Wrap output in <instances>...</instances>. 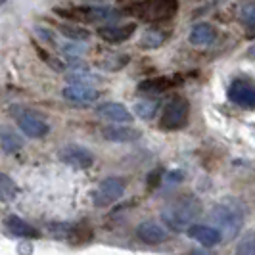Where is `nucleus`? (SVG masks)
<instances>
[{
	"label": "nucleus",
	"mask_w": 255,
	"mask_h": 255,
	"mask_svg": "<svg viewBox=\"0 0 255 255\" xmlns=\"http://www.w3.org/2000/svg\"><path fill=\"white\" fill-rule=\"evenodd\" d=\"M123 194H125V180L119 177H108L94 190L92 202L96 207H108V205L115 204L117 200H121Z\"/></svg>",
	"instance_id": "0eeeda50"
},
{
	"label": "nucleus",
	"mask_w": 255,
	"mask_h": 255,
	"mask_svg": "<svg viewBox=\"0 0 255 255\" xmlns=\"http://www.w3.org/2000/svg\"><path fill=\"white\" fill-rule=\"evenodd\" d=\"M0 2H6V0H0Z\"/></svg>",
	"instance_id": "c756f323"
},
{
	"label": "nucleus",
	"mask_w": 255,
	"mask_h": 255,
	"mask_svg": "<svg viewBox=\"0 0 255 255\" xmlns=\"http://www.w3.org/2000/svg\"><path fill=\"white\" fill-rule=\"evenodd\" d=\"M188 114H190V104L184 96H173L167 102L161 117V128L167 130H179L188 123Z\"/></svg>",
	"instance_id": "423d86ee"
},
{
	"label": "nucleus",
	"mask_w": 255,
	"mask_h": 255,
	"mask_svg": "<svg viewBox=\"0 0 255 255\" xmlns=\"http://www.w3.org/2000/svg\"><path fill=\"white\" fill-rule=\"evenodd\" d=\"M165 42V35L157 29H148L144 35L140 37V46L150 50V48H159L161 44Z\"/></svg>",
	"instance_id": "5701e85b"
},
{
	"label": "nucleus",
	"mask_w": 255,
	"mask_h": 255,
	"mask_svg": "<svg viewBox=\"0 0 255 255\" xmlns=\"http://www.w3.org/2000/svg\"><path fill=\"white\" fill-rule=\"evenodd\" d=\"M179 8V0H142L138 4H134L130 10L144 19V21H165L171 19Z\"/></svg>",
	"instance_id": "20e7f679"
},
{
	"label": "nucleus",
	"mask_w": 255,
	"mask_h": 255,
	"mask_svg": "<svg viewBox=\"0 0 255 255\" xmlns=\"http://www.w3.org/2000/svg\"><path fill=\"white\" fill-rule=\"evenodd\" d=\"M102 134L106 140H112V142H132L140 138V130H138V128L121 127V125L104 127Z\"/></svg>",
	"instance_id": "dca6fc26"
},
{
	"label": "nucleus",
	"mask_w": 255,
	"mask_h": 255,
	"mask_svg": "<svg viewBox=\"0 0 255 255\" xmlns=\"http://www.w3.org/2000/svg\"><path fill=\"white\" fill-rule=\"evenodd\" d=\"M12 115L17 123V127L23 130V134H27L29 138H44L48 132H50V127L48 123L33 110L29 108H21V106H13L12 108Z\"/></svg>",
	"instance_id": "39448f33"
},
{
	"label": "nucleus",
	"mask_w": 255,
	"mask_h": 255,
	"mask_svg": "<svg viewBox=\"0 0 255 255\" xmlns=\"http://www.w3.org/2000/svg\"><path fill=\"white\" fill-rule=\"evenodd\" d=\"M58 29H60L62 35H65V37L69 38V40H73V42H83V40H89L90 38V31H87L85 27L73 25V23H62Z\"/></svg>",
	"instance_id": "412c9836"
},
{
	"label": "nucleus",
	"mask_w": 255,
	"mask_h": 255,
	"mask_svg": "<svg viewBox=\"0 0 255 255\" xmlns=\"http://www.w3.org/2000/svg\"><path fill=\"white\" fill-rule=\"evenodd\" d=\"M229 100L244 110H254L255 108V89L250 83L234 81L229 89Z\"/></svg>",
	"instance_id": "1a4fd4ad"
},
{
	"label": "nucleus",
	"mask_w": 255,
	"mask_h": 255,
	"mask_svg": "<svg viewBox=\"0 0 255 255\" xmlns=\"http://www.w3.org/2000/svg\"><path fill=\"white\" fill-rule=\"evenodd\" d=\"M159 110V102L157 100H138L134 104V114L138 115L144 121H150L153 115Z\"/></svg>",
	"instance_id": "4be33fe9"
},
{
	"label": "nucleus",
	"mask_w": 255,
	"mask_h": 255,
	"mask_svg": "<svg viewBox=\"0 0 255 255\" xmlns=\"http://www.w3.org/2000/svg\"><path fill=\"white\" fill-rule=\"evenodd\" d=\"M136 236L140 242L148 244V246H157L165 240L167 234L161 225H157L153 221H144L136 227Z\"/></svg>",
	"instance_id": "2eb2a0df"
},
{
	"label": "nucleus",
	"mask_w": 255,
	"mask_h": 255,
	"mask_svg": "<svg viewBox=\"0 0 255 255\" xmlns=\"http://www.w3.org/2000/svg\"><path fill=\"white\" fill-rule=\"evenodd\" d=\"M2 152L4 153H15L19 152L21 148H23V138L19 136V134H15L13 130H10V128H2Z\"/></svg>",
	"instance_id": "aec40b11"
},
{
	"label": "nucleus",
	"mask_w": 255,
	"mask_h": 255,
	"mask_svg": "<svg viewBox=\"0 0 255 255\" xmlns=\"http://www.w3.org/2000/svg\"><path fill=\"white\" fill-rule=\"evenodd\" d=\"M240 23L246 29V37L255 38V0L242 6V10H240Z\"/></svg>",
	"instance_id": "6ab92c4d"
},
{
	"label": "nucleus",
	"mask_w": 255,
	"mask_h": 255,
	"mask_svg": "<svg viewBox=\"0 0 255 255\" xmlns=\"http://www.w3.org/2000/svg\"><path fill=\"white\" fill-rule=\"evenodd\" d=\"M136 31V23H125V25H104L98 27V37L110 42V44H119L125 42L132 37V33Z\"/></svg>",
	"instance_id": "9b49d317"
},
{
	"label": "nucleus",
	"mask_w": 255,
	"mask_h": 255,
	"mask_svg": "<svg viewBox=\"0 0 255 255\" xmlns=\"http://www.w3.org/2000/svg\"><path fill=\"white\" fill-rule=\"evenodd\" d=\"M236 254L240 255H255V229L248 230L242 236V240L236 246Z\"/></svg>",
	"instance_id": "393cba45"
},
{
	"label": "nucleus",
	"mask_w": 255,
	"mask_h": 255,
	"mask_svg": "<svg viewBox=\"0 0 255 255\" xmlns=\"http://www.w3.org/2000/svg\"><path fill=\"white\" fill-rule=\"evenodd\" d=\"M177 83V79H169V77H152V79H146L138 85V90L144 94H159L167 90L169 87H173Z\"/></svg>",
	"instance_id": "a211bd4d"
},
{
	"label": "nucleus",
	"mask_w": 255,
	"mask_h": 255,
	"mask_svg": "<svg viewBox=\"0 0 255 255\" xmlns=\"http://www.w3.org/2000/svg\"><path fill=\"white\" fill-rule=\"evenodd\" d=\"M67 79H69L71 83H85V85H92V83H98V81H100L98 77L90 75L87 71H79V69L71 71V73L67 75Z\"/></svg>",
	"instance_id": "a878e982"
},
{
	"label": "nucleus",
	"mask_w": 255,
	"mask_h": 255,
	"mask_svg": "<svg viewBox=\"0 0 255 255\" xmlns=\"http://www.w3.org/2000/svg\"><path fill=\"white\" fill-rule=\"evenodd\" d=\"M35 33H37L38 37L42 38V40H46V42H52L54 44V37H52V33L48 31V29H42V27H37L35 29Z\"/></svg>",
	"instance_id": "cd10ccee"
},
{
	"label": "nucleus",
	"mask_w": 255,
	"mask_h": 255,
	"mask_svg": "<svg viewBox=\"0 0 255 255\" xmlns=\"http://www.w3.org/2000/svg\"><path fill=\"white\" fill-rule=\"evenodd\" d=\"M209 219L213 221V225L217 227L225 238H234L240 234V230L244 227V219H246V213H244V207L240 205V202L236 200H223L219 202L211 213H209Z\"/></svg>",
	"instance_id": "f03ea898"
},
{
	"label": "nucleus",
	"mask_w": 255,
	"mask_h": 255,
	"mask_svg": "<svg viewBox=\"0 0 255 255\" xmlns=\"http://www.w3.org/2000/svg\"><path fill=\"white\" fill-rule=\"evenodd\" d=\"M54 12L56 15L65 17L69 21H83V23H108L123 15L119 10L108 8V6H83V8H73V10L54 8Z\"/></svg>",
	"instance_id": "7ed1b4c3"
},
{
	"label": "nucleus",
	"mask_w": 255,
	"mask_h": 255,
	"mask_svg": "<svg viewBox=\"0 0 255 255\" xmlns=\"http://www.w3.org/2000/svg\"><path fill=\"white\" fill-rule=\"evenodd\" d=\"M188 236L194 238L196 242H200L202 246H207V248H213L217 244L223 242V232L217 229V227H207V225H192L190 229L186 230Z\"/></svg>",
	"instance_id": "f8f14e48"
},
{
	"label": "nucleus",
	"mask_w": 255,
	"mask_h": 255,
	"mask_svg": "<svg viewBox=\"0 0 255 255\" xmlns=\"http://www.w3.org/2000/svg\"><path fill=\"white\" fill-rule=\"evenodd\" d=\"M96 114H98V117H102L106 121H114V123H130L132 121V114L119 102L100 104L96 108Z\"/></svg>",
	"instance_id": "4468645a"
},
{
	"label": "nucleus",
	"mask_w": 255,
	"mask_h": 255,
	"mask_svg": "<svg viewBox=\"0 0 255 255\" xmlns=\"http://www.w3.org/2000/svg\"><path fill=\"white\" fill-rule=\"evenodd\" d=\"M190 42L194 46H207L215 40V29L209 23H196L190 31Z\"/></svg>",
	"instance_id": "f3484780"
},
{
	"label": "nucleus",
	"mask_w": 255,
	"mask_h": 255,
	"mask_svg": "<svg viewBox=\"0 0 255 255\" xmlns=\"http://www.w3.org/2000/svg\"><path fill=\"white\" fill-rule=\"evenodd\" d=\"M58 157H60V161H64L65 165L75 167V169H89V167L94 163L92 153H90L87 148L75 146V144L64 146V148L58 152Z\"/></svg>",
	"instance_id": "6e6552de"
},
{
	"label": "nucleus",
	"mask_w": 255,
	"mask_h": 255,
	"mask_svg": "<svg viewBox=\"0 0 255 255\" xmlns=\"http://www.w3.org/2000/svg\"><path fill=\"white\" fill-rule=\"evenodd\" d=\"M202 215V202L196 196H179L173 200L161 211V221L169 230L173 232H182L188 230L194 225V221Z\"/></svg>",
	"instance_id": "f257e3e1"
},
{
	"label": "nucleus",
	"mask_w": 255,
	"mask_h": 255,
	"mask_svg": "<svg viewBox=\"0 0 255 255\" xmlns=\"http://www.w3.org/2000/svg\"><path fill=\"white\" fill-rule=\"evenodd\" d=\"M246 56H248L250 60H255V44L252 46V48H250V50H248V54H246Z\"/></svg>",
	"instance_id": "c85d7f7f"
},
{
	"label": "nucleus",
	"mask_w": 255,
	"mask_h": 255,
	"mask_svg": "<svg viewBox=\"0 0 255 255\" xmlns=\"http://www.w3.org/2000/svg\"><path fill=\"white\" fill-rule=\"evenodd\" d=\"M182 173L180 171H167L165 175H163V184L165 186H175V184H179L180 180H182Z\"/></svg>",
	"instance_id": "bb28decb"
},
{
	"label": "nucleus",
	"mask_w": 255,
	"mask_h": 255,
	"mask_svg": "<svg viewBox=\"0 0 255 255\" xmlns=\"http://www.w3.org/2000/svg\"><path fill=\"white\" fill-rule=\"evenodd\" d=\"M64 98L71 104H90L98 100L100 92L94 89L92 85H85V83H71L64 89Z\"/></svg>",
	"instance_id": "9d476101"
},
{
	"label": "nucleus",
	"mask_w": 255,
	"mask_h": 255,
	"mask_svg": "<svg viewBox=\"0 0 255 255\" xmlns=\"http://www.w3.org/2000/svg\"><path fill=\"white\" fill-rule=\"evenodd\" d=\"M4 227H6V230H8L12 236H17V238L35 240V238H40V236H42V232H40L37 227L29 225L27 221H23V219L17 217V215H10V217H6Z\"/></svg>",
	"instance_id": "ddd939ff"
},
{
	"label": "nucleus",
	"mask_w": 255,
	"mask_h": 255,
	"mask_svg": "<svg viewBox=\"0 0 255 255\" xmlns=\"http://www.w3.org/2000/svg\"><path fill=\"white\" fill-rule=\"evenodd\" d=\"M15 194H17V186L13 184V180L10 179L6 173H2V175H0V196H2V202L13 200Z\"/></svg>",
	"instance_id": "b1692460"
}]
</instances>
